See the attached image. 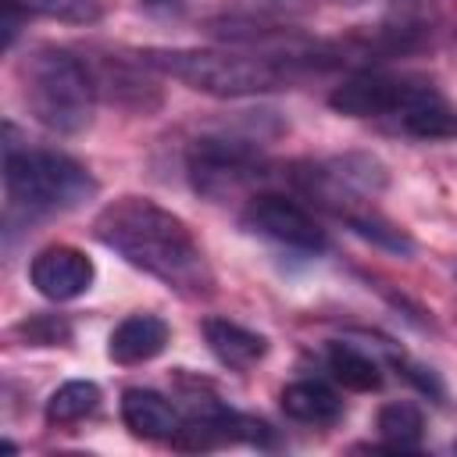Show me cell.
Returning <instances> with one entry per match:
<instances>
[{
    "mask_svg": "<svg viewBox=\"0 0 457 457\" xmlns=\"http://www.w3.org/2000/svg\"><path fill=\"white\" fill-rule=\"evenodd\" d=\"M361 239H368V243H375V246H382V250H393V253H400V257H407V253H414V239L396 225V221H389L386 214H378L375 207H357V211H350L346 218H343Z\"/></svg>",
    "mask_w": 457,
    "mask_h": 457,
    "instance_id": "obj_17",
    "label": "cell"
},
{
    "mask_svg": "<svg viewBox=\"0 0 457 457\" xmlns=\"http://www.w3.org/2000/svg\"><path fill=\"white\" fill-rule=\"evenodd\" d=\"M21 100L29 114L57 132V136H75L93 121V104H96V79L79 61L71 50L61 46H36L21 68Z\"/></svg>",
    "mask_w": 457,
    "mask_h": 457,
    "instance_id": "obj_5",
    "label": "cell"
},
{
    "mask_svg": "<svg viewBox=\"0 0 457 457\" xmlns=\"http://www.w3.org/2000/svg\"><path fill=\"white\" fill-rule=\"evenodd\" d=\"M14 332H18L25 343H32V346H64V343L71 339L68 321L57 318V314H32V318H25Z\"/></svg>",
    "mask_w": 457,
    "mask_h": 457,
    "instance_id": "obj_18",
    "label": "cell"
},
{
    "mask_svg": "<svg viewBox=\"0 0 457 457\" xmlns=\"http://www.w3.org/2000/svg\"><path fill=\"white\" fill-rule=\"evenodd\" d=\"M168 325L157 314H129L125 321H118V328L107 339V353L114 364H143L154 361L164 346H168Z\"/></svg>",
    "mask_w": 457,
    "mask_h": 457,
    "instance_id": "obj_11",
    "label": "cell"
},
{
    "mask_svg": "<svg viewBox=\"0 0 457 457\" xmlns=\"http://www.w3.org/2000/svg\"><path fill=\"white\" fill-rule=\"evenodd\" d=\"M139 61L146 68H157L179 82H186L196 93L236 100V96H257L275 93L293 82L300 71L293 50L286 54H257V50H200V46H161L143 50Z\"/></svg>",
    "mask_w": 457,
    "mask_h": 457,
    "instance_id": "obj_3",
    "label": "cell"
},
{
    "mask_svg": "<svg viewBox=\"0 0 457 457\" xmlns=\"http://www.w3.org/2000/svg\"><path fill=\"white\" fill-rule=\"evenodd\" d=\"M100 407V386L89 378H71L64 386H57L46 400V421L54 425H71L82 421L86 414H93Z\"/></svg>",
    "mask_w": 457,
    "mask_h": 457,
    "instance_id": "obj_16",
    "label": "cell"
},
{
    "mask_svg": "<svg viewBox=\"0 0 457 457\" xmlns=\"http://www.w3.org/2000/svg\"><path fill=\"white\" fill-rule=\"evenodd\" d=\"M200 332H204L211 353L225 368H236V371L253 368L268 353V339L261 332H250V328H243V325H236L228 318H204Z\"/></svg>",
    "mask_w": 457,
    "mask_h": 457,
    "instance_id": "obj_12",
    "label": "cell"
},
{
    "mask_svg": "<svg viewBox=\"0 0 457 457\" xmlns=\"http://www.w3.org/2000/svg\"><path fill=\"white\" fill-rule=\"evenodd\" d=\"M328 104L346 118H375L414 139L457 136V111L428 79L418 75L361 68L332 89Z\"/></svg>",
    "mask_w": 457,
    "mask_h": 457,
    "instance_id": "obj_2",
    "label": "cell"
},
{
    "mask_svg": "<svg viewBox=\"0 0 457 457\" xmlns=\"http://www.w3.org/2000/svg\"><path fill=\"white\" fill-rule=\"evenodd\" d=\"M93 278H96L93 261L79 246H68V243H54V246L39 250L29 264V282L36 286L39 296H46L54 303L82 296L93 286Z\"/></svg>",
    "mask_w": 457,
    "mask_h": 457,
    "instance_id": "obj_9",
    "label": "cell"
},
{
    "mask_svg": "<svg viewBox=\"0 0 457 457\" xmlns=\"http://www.w3.org/2000/svg\"><path fill=\"white\" fill-rule=\"evenodd\" d=\"M4 193H7V221L14 218L36 221L46 214H64L82 207L96 193V182L68 154L4 143Z\"/></svg>",
    "mask_w": 457,
    "mask_h": 457,
    "instance_id": "obj_4",
    "label": "cell"
},
{
    "mask_svg": "<svg viewBox=\"0 0 457 457\" xmlns=\"http://www.w3.org/2000/svg\"><path fill=\"white\" fill-rule=\"evenodd\" d=\"M282 411L303 425H336L343 418L339 393L321 378H296L278 393Z\"/></svg>",
    "mask_w": 457,
    "mask_h": 457,
    "instance_id": "obj_13",
    "label": "cell"
},
{
    "mask_svg": "<svg viewBox=\"0 0 457 457\" xmlns=\"http://www.w3.org/2000/svg\"><path fill=\"white\" fill-rule=\"evenodd\" d=\"M286 179L318 207H328L336 218H346L350 211L364 207L361 200L375 196L386 186V171L375 157L346 154V157H325V161H296Z\"/></svg>",
    "mask_w": 457,
    "mask_h": 457,
    "instance_id": "obj_7",
    "label": "cell"
},
{
    "mask_svg": "<svg viewBox=\"0 0 457 457\" xmlns=\"http://www.w3.org/2000/svg\"><path fill=\"white\" fill-rule=\"evenodd\" d=\"M143 4H150V7H168V4H175V0H143Z\"/></svg>",
    "mask_w": 457,
    "mask_h": 457,
    "instance_id": "obj_20",
    "label": "cell"
},
{
    "mask_svg": "<svg viewBox=\"0 0 457 457\" xmlns=\"http://www.w3.org/2000/svg\"><path fill=\"white\" fill-rule=\"evenodd\" d=\"M321 361H325V371H328L339 386H346V389L368 393V389H378V386H382V364H378L368 350H361V346H353V343H339V339L325 343Z\"/></svg>",
    "mask_w": 457,
    "mask_h": 457,
    "instance_id": "obj_14",
    "label": "cell"
},
{
    "mask_svg": "<svg viewBox=\"0 0 457 457\" xmlns=\"http://www.w3.org/2000/svg\"><path fill=\"white\" fill-rule=\"evenodd\" d=\"M93 236L179 296L200 300L214 293V271L204 246L179 214L150 196H118L104 204L93 218Z\"/></svg>",
    "mask_w": 457,
    "mask_h": 457,
    "instance_id": "obj_1",
    "label": "cell"
},
{
    "mask_svg": "<svg viewBox=\"0 0 457 457\" xmlns=\"http://www.w3.org/2000/svg\"><path fill=\"white\" fill-rule=\"evenodd\" d=\"M121 421L132 436L139 439H171L182 432V414L179 407L161 396L157 389H143V386H132L121 393Z\"/></svg>",
    "mask_w": 457,
    "mask_h": 457,
    "instance_id": "obj_10",
    "label": "cell"
},
{
    "mask_svg": "<svg viewBox=\"0 0 457 457\" xmlns=\"http://www.w3.org/2000/svg\"><path fill=\"white\" fill-rule=\"evenodd\" d=\"M375 428H378L386 450H418L421 436H425V418H421V411L414 403L393 400V403H386L378 411Z\"/></svg>",
    "mask_w": 457,
    "mask_h": 457,
    "instance_id": "obj_15",
    "label": "cell"
},
{
    "mask_svg": "<svg viewBox=\"0 0 457 457\" xmlns=\"http://www.w3.org/2000/svg\"><path fill=\"white\" fill-rule=\"evenodd\" d=\"M25 11L57 18V21H96L100 7L93 0H21Z\"/></svg>",
    "mask_w": 457,
    "mask_h": 457,
    "instance_id": "obj_19",
    "label": "cell"
},
{
    "mask_svg": "<svg viewBox=\"0 0 457 457\" xmlns=\"http://www.w3.org/2000/svg\"><path fill=\"white\" fill-rule=\"evenodd\" d=\"M186 175L207 200H228L246 193L268 175L257 139L246 136H200L186 154Z\"/></svg>",
    "mask_w": 457,
    "mask_h": 457,
    "instance_id": "obj_6",
    "label": "cell"
},
{
    "mask_svg": "<svg viewBox=\"0 0 457 457\" xmlns=\"http://www.w3.org/2000/svg\"><path fill=\"white\" fill-rule=\"evenodd\" d=\"M243 225L293 253H321L328 246L325 228L314 221V214L282 193H253L243 207Z\"/></svg>",
    "mask_w": 457,
    "mask_h": 457,
    "instance_id": "obj_8",
    "label": "cell"
},
{
    "mask_svg": "<svg viewBox=\"0 0 457 457\" xmlns=\"http://www.w3.org/2000/svg\"><path fill=\"white\" fill-rule=\"evenodd\" d=\"M453 450H457V443H453Z\"/></svg>",
    "mask_w": 457,
    "mask_h": 457,
    "instance_id": "obj_21",
    "label": "cell"
}]
</instances>
